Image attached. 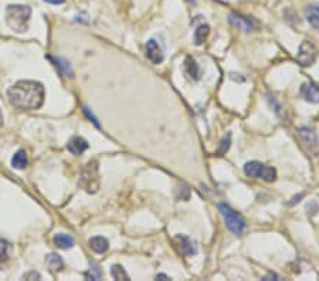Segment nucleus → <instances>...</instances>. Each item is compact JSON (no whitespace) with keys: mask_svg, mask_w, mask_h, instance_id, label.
<instances>
[{"mask_svg":"<svg viewBox=\"0 0 319 281\" xmlns=\"http://www.w3.org/2000/svg\"><path fill=\"white\" fill-rule=\"evenodd\" d=\"M28 165V158L27 155H26V152L24 151H17L16 153L13 155V158H12V166H13L14 169H24L26 166Z\"/></svg>","mask_w":319,"mask_h":281,"instance_id":"obj_19","label":"nucleus"},{"mask_svg":"<svg viewBox=\"0 0 319 281\" xmlns=\"http://www.w3.org/2000/svg\"><path fill=\"white\" fill-rule=\"evenodd\" d=\"M318 58V48L313 44L312 41L304 40L301 43L297 54V63L302 67H309Z\"/></svg>","mask_w":319,"mask_h":281,"instance_id":"obj_6","label":"nucleus"},{"mask_svg":"<svg viewBox=\"0 0 319 281\" xmlns=\"http://www.w3.org/2000/svg\"><path fill=\"white\" fill-rule=\"evenodd\" d=\"M46 2H49V3H51V5H61V3H64L65 0H46Z\"/></svg>","mask_w":319,"mask_h":281,"instance_id":"obj_29","label":"nucleus"},{"mask_svg":"<svg viewBox=\"0 0 319 281\" xmlns=\"http://www.w3.org/2000/svg\"><path fill=\"white\" fill-rule=\"evenodd\" d=\"M46 263H47V266H49L53 271H60V270H63L64 267L63 259L56 253L47 254V256H46Z\"/></svg>","mask_w":319,"mask_h":281,"instance_id":"obj_18","label":"nucleus"},{"mask_svg":"<svg viewBox=\"0 0 319 281\" xmlns=\"http://www.w3.org/2000/svg\"><path fill=\"white\" fill-rule=\"evenodd\" d=\"M156 278H158V280H159V278H165V280H170V277H169V275H166V274H158V275H156Z\"/></svg>","mask_w":319,"mask_h":281,"instance_id":"obj_30","label":"nucleus"},{"mask_svg":"<svg viewBox=\"0 0 319 281\" xmlns=\"http://www.w3.org/2000/svg\"><path fill=\"white\" fill-rule=\"evenodd\" d=\"M24 280H40V274L36 273V271H28L26 274L23 275Z\"/></svg>","mask_w":319,"mask_h":281,"instance_id":"obj_26","label":"nucleus"},{"mask_svg":"<svg viewBox=\"0 0 319 281\" xmlns=\"http://www.w3.org/2000/svg\"><path fill=\"white\" fill-rule=\"evenodd\" d=\"M244 172L247 176L254 179H261L264 182H275L277 180V169L268 166V165L258 162V161H250L244 165Z\"/></svg>","mask_w":319,"mask_h":281,"instance_id":"obj_3","label":"nucleus"},{"mask_svg":"<svg viewBox=\"0 0 319 281\" xmlns=\"http://www.w3.org/2000/svg\"><path fill=\"white\" fill-rule=\"evenodd\" d=\"M305 16L308 23L319 32V5H309L305 9Z\"/></svg>","mask_w":319,"mask_h":281,"instance_id":"obj_14","label":"nucleus"},{"mask_svg":"<svg viewBox=\"0 0 319 281\" xmlns=\"http://www.w3.org/2000/svg\"><path fill=\"white\" fill-rule=\"evenodd\" d=\"M54 243H56V246L58 248L67 250V248H71V247L74 246V239L69 234L58 233L54 236Z\"/></svg>","mask_w":319,"mask_h":281,"instance_id":"obj_17","label":"nucleus"},{"mask_svg":"<svg viewBox=\"0 0 319 281\" xmlns=\"http://www.w3.org/2000/svg\"><path fill=\"white\" fill-rule=\"evenodd\" d=\"M304 198V193H298L297 196H294L291 200H290V203L288 205L290 206H294V205H297V203H299V200L302 199Z\"/></svg>","mask_w":319,"mask_h":281,"instance_id":"obj_27","label":"nucleus"},{"mask_svg":"<svg viewBox=\"0 0 319 281\" xmlns=\"http://www.w3.org/2000/svg\"><path fill=\"white\" fill-rule=\"evenodd\" d=\"M219 210L222 213L223 219L226 222V226H227V229L231 233L237 234V236L243 234L244 229H245L247 225H245V220L236 210H233L227 203H220L219 205Z\"/></svg>","mask_w":319,"mask_h":281,"instance_id":"obj_5","label":"nucleus"},{"mask_svg":"<svg viewBox=\"0 0 319 281\" xmlns=\"http://www.w3.org/2000/svg\"><path fill=\"white\" fill-rule=\"evenodd\" d=\"M7 97L17 110H37L44 101V87L37 81H19L7 91Z\"/></svg>","mask_w":319,"mask_h":281,"instance_id":"obj_1","label":"nucleus"},{"mask_svg":"<svg viewBox=\"0 0 319 281\" xmlns=\"http://www.w3.org/2000/svg\"><path fill=\"white\" fill-rule=\"evenodd\" d=\"M270 278H274V280H278V275H277V274H272V273H270V274L265 275V277H264V280H270Z\"/></svg>","mask_w":319,"mask_h":281,"instance_id":"obj_28","label":"nucleus"},{"mask_svg":"<svg viewBox=\"0 0 319 281\" xmlns=\"http://www.w3.org/2000/svg\"><path fill=\"white\" fill-rule=\"evenodd\" d=\"M174 241H176V246L179 247V252H181L183 256H188V257H192L194 254L197 253V247L194 244V241L185 236V234H178L174 237Z\"/></svg>","mask_w":319,"mask_h":281,"instance_id":"obj_9","label":"nucleus"},{"mask_svg":"<svg viewBox=\"0 0 319 281\" xmlns=\"http://www.w3.org/2000/svg\"><path fill=\"white\" fill-rule=\"evenodd\" d=\"M10 248H12V246H10V243H9V241L0 239V261L7 260Z\"/></svg>","mask_w":319,"mask_h":281,"instance_id":"obj_22","label":"nucleus"},{"mask_svg":"<svg viewBox=\"0 0 319 281\" xmlns=\"http://www.w3.org/2000/svg\"><path fill=\"white\" fill-rule=\"evenodd\" d=\"M67 149H68L73 155H81L84 152L88 149V142L81 137H74L69 139V142L67 144Z\"/></svg>","mask_w":319,"mask_h":281,"instance_id":"obj_13","label":"nucleus"},{"mask_svg":"<svg viewBox=\"0 0 319 281\" xmlns=\"http://www.w3.org/2000/svg\"><path fill=\"white\" fill-rule=\"evenodd\" d=\"M268 101H270L271 107H272V110L275 111L278 115H282V111H281V110H282V107H281V104L278 103L277 100H275L274 97H271V96H268Z\"/></svg>","mask_w":319,"mask_h":281,"instance_id":"obj_24","label":"nucleus"},{"mask_svg":"<svg viewBox=\"0 0 319 281\" xmlns=\"http://www.w3.org/2000/svg\"><path fill=\"white\" fill-rule=\"evenodd\" d=\"M84 114H85V117L88 118L91 122L94 123V125H95L97 128H101V125H99V122H98L97 117H95V115H94V114L91 112L90 108H87V107H85V108H84Z\"/></svg>","mask_w":319,"mask_h":281,"instance_id":"obj_25","label":"nucleus"},{"mask_svg":"<svg viewBox=\"0 0 319 281\" xmlns=\"http://www.w3.org/2000/svg\"><path fill=\"white\" fill-rule=\"evenodd\" d=\"M31 17V9L24 5H9L6 7L7 27L12 28L14 33L27 32L28 21Z\"/></svg>","mask_w":319,"mask_h":281,"instance_id":"obj_2","label":"nucleus"},{"mask_svg":"<svg viewBox=\"0 0 319 281\" xmlns=\"http://www.w3.org/2000/svg\"><path fill=\"white\" fill-rule=\"evenodd\" d=\"M90 247L92 248V252H95L98 254H102L110 248V243L102 236H95V237L90 239Z\"/></svg>","mask_w":319,"mask_h":281,"instance_id":"obj_15","label":"nucleus"},{"mask_svg":"<svg viewBox=\"0 0 319 281\" xmlns=\"http://www.w3.org/2000/svg\"><path fill=\"white\" fill-rule=\"evenodd\" d=\"M230 144H231V134H227L226 137L222 139V144H220V148H219V153L223 155L230 149Z\"/></svg>","mask_w":319,"mask_h":281,"instance_id":"obj_23","label":"nucleus"},{"mask_svg":"<svg viewBox=\"0 0 319 281\" xmlns=\"http://www.w3.org/2000/svg\"><path fill=\"white\" fill-rule=\"evenodd\" d=\"M3 127V114H2V111H0V128Z\"/></svg>","mask_w":319,"mask_h":281,"instance_id":"obj_31","label":"nucleus"},{"mask_svg":"<svg viewBox=\"0 0 319 281\" xmlns=\"http://www.w3.org/2000/svg\"><path fill=\"white\" fill-rule=\"evenodd\" d=\"M302 98L311 104H319V85L315 82H305L301 87Z\"/></svg>","mask_w":319,"mask_h":281,"instance_id":"obj_11","label":"nucleus"},{"mask_svg":"<svg viewBox=\"0 0 319 281\" xmlns=\"http://www.w3.org/2000/svg\"><path fill=\"white\" fill-rule=\"evenodd\" d=\"M229 21L233 27L238 28V30H243V32H247V33L254 32L257 28V24L254 21L249 19V17H244L241 14L231 13L229 16Z\"/></svg>","mask_w":319,"mask_h":281,"instance_id":"obj_8","label":"nucleus"},{"mask_svg":"<svg viewBox=\"0 0 319 281\" xmlns=\"http://www.w3.org/2000/svg\"><path fill=\"white\" fill-rule=\"evenodd\" d=\"M145 54L148 57V60L152 64H160L165 60V53L163 48L160 47L159 43L155 39H149L145 44Z\"/></svg>","mask_w":319,"mask_h":281,"instance_id":"obj_7","label":"nucleus"},{"mask_svg":"<svg viewBox=\"0 0 319 281\" xmlns=\"http://www.w3.org/2000/svg\"><path fill=\"white\" fill-rule=\"evenodd\" d=\"M54 63H56V67L58 70H60V73L63 74V76L65 77H74V73H73V70H71V67H69V63L68 61H65L64 58H56L54 60Z\"/></svg>","mask_w":319,"mask_h":281,"instance_id":"obj_20","label":"nucleus"},{"mask_svg":"<svg viewBox=\"0 0 319 281\" xmlns=\"http://www.w3.org/2000/svg\"><path fill=\"white\" fill-rule=\"evenodd\" d=\"M210 36V26L208 24H200L199 27L194 30V44L196 46H201L204 41L207 40V37Z\"/></svg>","mask_w":319,"mask_h":281,"instance_id":"obj_16","label":"nucleus"},{"mask_svg":"<svg viewBox=\"0 0 319 281\" xmlns=\"http://www.w3.org/2000/svg\"><path fill=\"white\" fill-rule=\"evenodd\" d=\"M111 275L115 278V280H129V275L126 274L125 268L122 267V266H119V264H114L111 267Z\"/></svg>","mask_w":319,"mask_h":281,"instance_id":"obj_21","label":"nucleus"},{"mask_svg":"<svg viewBox=\"0 0 319 281\" xmlns=\"http://www.w3.org/2000/svg\"><path fill=\"white\" fill-rule=\"evenodd\" d=\"M298 134L299 138L302 139V142L305 145H308L309 148H315V146L319 144L316 132H315L312 128H309V127H299Z\"/></svg>","mask_w":319,"mask_h":281,"instance_id":"obj_12","label":"nucleus"},{"mask_svg":"<svg viewBox=\"0 0 319 281\" xmlns=\"http://www.w3.org/2000/svg\"><path fill=\"white\" fill-rule=\"evenodd\" d=\"M99 169H98V162L95 159L90 161L88 164L84 166L80 178V186L84 188L88 193H95L99 188Z\"/></svg>","mask_w":319,"mask_h":281,"instance_id":"obj_4","label":"nucleus"},{"mask_svg":"<svg viewBox=\"0 0 319 281\" xmlns=\"http://www.w3.org/2000/svg\"><path fill=\"white\" fill-rule=\"evenodd\" d=\"M182 69H183L185 76L188 77L189 80H192V81H199V80L201 78L200 66L194 61L192 57H186V60L183 61Z\"/></svg>","mask_w":319,"mask_h":281,"instance_id":"obj_10","label":"nucleus"}]
</instances>
